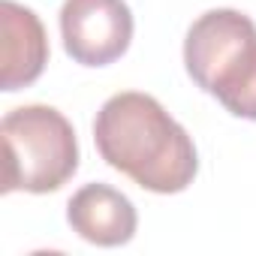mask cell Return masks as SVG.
Masks as SVG:
<instances>
[{
  "label": "cell",
  "instance_id": "7a4b0ae2",
  "mask_svg": "<svg viewBox=\"0 0 256 256\" xmlns=\"http://www.w3.org/2000/svg\"><path fill=\"white\" fill-rule=\"evenodd\" d=\"M187 76L229 114L256 120V24L238 10H208L184 40Z\"/></svg>",
  "mask_w": 256,
  "mask_h": 256
},
{
  "label": "cell",
  "instance_id": "5b68a950",
  "mask_svg": "<svg viewBox=\"0 0 256 256\" xmlns=\"http://www.w3.org/2000/svg\"><path fill=\"white\" fill-rule=\"evenodd\" d=\"M0 34H4V70H0V88L16 94L34 84L46 64H48V34L40 16L16 0L0 4Z\"/></svg>",
  "mask_w": 256,
  "mask_h": 256
},
{
  "label": "cell",
  "instance_id": "277c9868",
  "mask_svg": "<svg viewBox=\"0 0 256 256\" xmlns=\"http://www.w3.org/2000/svg\"><path fill=\"white\" fill-rule=\"evenodd\" d=\"M60 36L82 66H108L133 42V12L124 0H64Z\"/></svg>",
  "mask_w": 256,
  "mask_h": 256
},
{
  "label": "cell",
  "instance_id": "6da1fadb",
  "mask_svg": "<svg viewBox=\"0 0 256 256\" xmlns=\"http://www.w3.org/2000/svg\"><path fill=\"white\" fill-rule=\"evenodd\" d=\"M100 157L151 193H181L199 172L190 133L151 96L124 90L102 102L94 120Z\"/></svg>",
  "mask_w": 256,
  "mask_h": 256
},
{
  "label": "cell",
  "instance_id": "3957f363",
  "mask_svg": "<svg viewBox=\"0 0 256 256\" xmlns=\"http://www.w3.org/2000/svg\"><path fill=\"white\" fill-rule=\"evenodd\" d=\"M4 139V193H54L78 172V139L72 124L52 106L34 102L6 112Z\"/></svg>",
  "mask_w": 256,
  "mask_h": 256
},
{
  "label": "cell",
  "instance_id": "8992f818",
  "mask_svg": "<svg viewBox=\"0 0 256 256\" xmlns=\"http://www.w3.org/2000/svg\"><path fill=\"white\" fill-rule=\"evenodd\" d=\"M66 220L78 238L96 247H120L133 241L139 214L133 202L108 184H84L66 205Z\"/></svg>",
  "mask_w": 256,
  "mask_h": 256
}]
</instances>
